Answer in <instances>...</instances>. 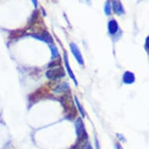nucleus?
<instances>
[{"instance_id":"1","label":"nucleus","mask_w":149,"mask_h":149,"mask_svg":"<svg viewBox=\"0 0 149 149\" xmlns=\"http://www.w3.org/2000/svg\"><path fill=\"white\" fill-rule=\"evenodd\" d=\"M46 75L49 79L55 80V79L59 78V77L64 76L65 72H64V70L63 68L53 69V70H50L48 71Z\"/></svg>"},{"instance_id":"2","label":"nucleus","mask_w":149,"mask_h":149,"mask_svg":"<svg viewBox=\"0 0 149 149\" xmlns=\"http://www.w3.org/2000/svg\"><path fill=\"white\" fill-rule=\"evenodd\" d=\"M70 47H71V50L73 52V55H74V56L76 57V59L78 60V62L80 63L81 64H83V58L81 56V52L79 51L78 48L77 46L76 45L73 44H70Z\"/></svg>"},{"instance_id":"3","label":"nucleus","mask_w":149,"mask_h":149,"mask_svg":"<svg viewBox=\"0 0 149 149\" xmlns=\"http://www.w3.org/2000/svg\"><path fill=\"white\" fill-rule=\"evenodd\" d=\"M109 29L110 33H112V34L116 33V32L117 31V30H118L117 23L116 22L115 20H112V21H110L109 24Z\"/></svg>"},{"instance_id":"4","label":"nucleus","mask_w":149,"mask_h":149,"mask_svg":"<svg viewBox=\"0 0 149 149\" xmlns=\"http://www.w3.org/2000/svg\"><path fill=\"white\" fill-rule=\"evenodd\" d=\"M123 79H124V81L126 83H132L134 80V75L131 73L127 72L124 75Z\"/></svg>"},{"instance_id":"5","label":"nucleus","mask_w":149,"mask_h":149,"mask_svg":"<svg viewBox=\"0 0 149 149\" xmlns=\"http://www.w3.org/2000/svg\"><path fill=\"white\" fill-rule=\"evenodd\" d=\"M65 61H66V68H67V70H68V72L70 73V77H72V78L73 79V81H74V82L75 83H77V81H76V79H75V77H74V76H73V72L71 71L70 68V66H69V64H68V60H67V57H66V56H65Z\"/></svg>"},{"instance_id":"6","label":"nucleus","mask_w":149,"mask_h":149,"mask_svg":"<svg viewBox=\"0 0 149 149\" xmlns=\"http://www.w3.org/2000/svg\"><path fill=\"white\" fill-rule=\"evenodd\" d=\"M82 127H83V125L82 124L79 125L78 123H77V130H81ZM83 132H85V131H84V130H81V133H82V134H83ZM77 134H79L78 135L79 138H80V137H81V141H83L84 139H86V138H87V137H84V136H83V134H80L79 130H77Z\"/></svg>"},{"instance_id":"7","label":"nucleus","mask_w":149,"mask_h":149,"mask_svg":"<svg viewBox=\"0 0 149 149\" xmlns=\"http://www.w3.org/2000/svg\"><path fill=\"white\" fill-rule=\"evenodd\" d=\"M52 51L53 56H58V52H57L56 49H55V48H52Z\"/></svg>"},{"instance_id":"8","label":"nucleus","mask_w":149,"mask_h":149,"mask_svg":"<svg viewBox=\"0 0 149 149\" xmlns=\"http://www.w3.org/2000/svg\"><path fill=\"white\" fill-rule=\"evenodd\" d=\"M84 149H91V146L89 147H86V148H84Z\"/></svg>"}]
</instances>
